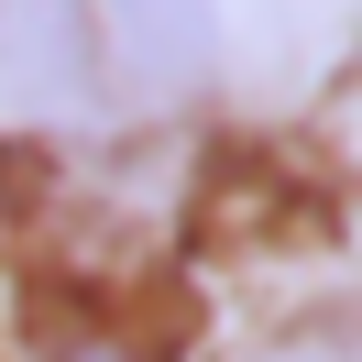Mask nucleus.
I'll return each instance as SVG.
<instances>
[{
	"mask_svg": "<svg viewBox=\"0 0 362 362\" xmlns=\"http://www.w3.org/2000/svg\"><path fill=\"white\" fill-rule=\"evenodd\" d=\"M99 23H110V66L154 99L198 88L209 55H220V11L209 0H99Z\"/></svg>",
	"mask_w": 362,
	"mask_h": 362,
	"instance_id": "obj_1",
	"label": "nucleus"
},
{
	"mask_svg": "<svg viewBox=\"0 0 362 362\" xmlns=\"http://www.w3.org/2000/svg\"><path fill=\"white\" fill-rule=\"evenodd\" d=\"M33 362H165V351L132 329V318H110L99 296H66V308L33 329Z\"/></svg>",
	"mask_w": 362,
	"mask_h": 362,
	"instance_id": "obj_3",
	"label": "nucleus"
},
{
	"mask_svg": "<svg viewBox=\"0 0 362 362\" xmlns=\"http://www.w3.org/2000/svg\"><path fill=\"white\" fill-rule=\"evenodd\" d=\"M99 66V33H88V0H0V88L11 99H45L66 110Z\"/></svg>",
	"mask_w": 362,
	"mask_h": 362,
	"instance_id": "obj_2",
	"label": "nucleus"
}]
</instances>
